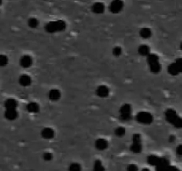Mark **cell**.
Returning <instances> with one entry per match:
<instances>
[{
    "mask_svg": "<svg viewBox=\"0 0 182 171\" xmlns=\"http://www.w3.org/2000/svg\"><path fill=\"white\" fill-rule=\"evenodd\" d=\"M165 119L176 128H182V118H180L174 110L168 109L165 112Z\"/></svg>",
    "mask_w": 182,
    "mask_h": 171,
    "instance_id": "6da1fadb",
    "label": "cell"
},
{
    "mask_svg": "<svg viewBox=\"0 0 182 171\" xmlns=\"http://www.w3.org/2000/svg\"><path fill=\"white\" fill-rule=\"evenodd\" d=\"M66 22L62 20H58V21H50L45 25V30L48 33H55V32H60L63 31L66 28Z\"/></svg>",
    "mask_w": 182,
    "mask_h": 171,
    "instance_id": "7a4b0ae2",
    "label": "cell"
},
{
    "mask_svg": "<svg viewBox=\"0 0 182 171\" xmlns=\"http://www.w3.org/2000/svg\"><path fill=\"white\" fill-rule=\"evenodd\" d=\"M149 69L153 73H159L161 71V64L159 63V57L154 54H150L147 56Z\"/></svg>",
    "mask_w": 182,
    "mask_h": 171,
    "instance_id": "3957f363",
    "label": "cell"
},
{
    "mask_svg": "<svg viewBox=\"0 0 182 171\" xmlns=\"http://www.w3.org/2000/svg\"><path fill=\"white\" fill-rule=\"evenodd\" d=\"M120 120L123 121H129L132 120V106L128 103L123 104L120 108Z\"/></svg>",
    "mask_w": 182,
    "mask_h": 171,
    "instance_id": "277c9868",
    "label": "cell"
},
{
    "mask_svg": "<svg viewBox=\"0 0 182 171\" xmlns=\"http://www.w3.org/2000/svg\"><path fill=\"white\" fill-rule=\"evenodd\" d=\"M135 119H136L137 122H139L140 124H145V125L151 124L153 122V120H154L152 114L147 112H139L136 115Z\"/></svg>",
    "mask_w": 182,
    "mask_h": 171,
    "instance_id": "5b68a950",
    "label": "cell"
},
{
    "mask_svg": "<svg viewBox=\"0 0 182 171\" xmlns=\"http://www.w3.org/2000/svg\"><path fill=\"white\" fill-rule=\"evenodd\" d=\"M133 143L131 145V151L133 153H140L142 149L141 146V137L140 134H134L133 135Z\"/></svg>",
    "mask_w": 182,
    "mask_h": 171,
    "instance_id": "8992f818",
    "label": "cell"
},
{
    "mask_svg": "<svg viewBox=\"0 0 182 171\" xmlns=\"http://www.w3.org/2000/svg\"><path fill=\"white\" fill-rule=\"evenodd\" d=\"M124 8V2L121 0H115L109 5V11L112 14H118Z\"/></svg>",
    "mask_w": 182,
    "mask_h": 171,
    "instance_id": "52a82bcc",
    "label": "cell"
},
{
    "mask_svg": "<svg viewBox=\"0 0 182 171\" xmlns=\"http://www.w3.org/2000/svg\"><path fill=\"white\" fill-rule=\"evenodd\" d=\"M96 94H97L98 96L101 97V98L108 97L109 95V88L107 86H99L96 89Z\"/></svg>",
    "mask_w": 182,
    "mask_h": 171,
    "instance_id": "ba28073f",
    "label": "cell"
},
{
    "mask_svg": "<svg viewBox=\"0 0 182 171\" xmlns=\"http://www.w3.org/2000/svg\"><path fill=\"white\" fill-rule=\"evenodd\" d=\"M41 135H42L43 138L44 139H47V140H50V139H53L55 135V132L53 128H44L42 130L41 132Z\"/></svg>",
    "mask_w": 182,
    "mask_h": 171,
    "instance_id": "9c48e42d",
    "label": "cell"
},
{
    "mask_svg": "<svg viewBox=\"0 0 182 171\" xmlns=\"http://www.w3.org/2000/svg\"><path fill=\"white\" fill-rule=\"evenodd\" d=\"M32 63H33L32 58L29 55H23L21 58V61H20V64L23 68H29L32 65Z\"/></svg>",
    "mask_w": 182,
    "mask_h": 171,
    "instance_id": "30bf717a",
    "label": "cell"
},
{
    "mask_svg": "<svg viewBox=\"0 0 182 171\" xmlns=\"http://www.w3.org/2000/svg\"><path fill=\"white\" fill-rule=\"evenodd\" d=\"M26 109H27V111H28V112H30V113H36V112H39L40 107H39V104L37 103L30 102V103H28V104H27Z\"/></svg>",
    "mask_w": 182,
    "mask_h": 171,
    "instance_id": "8fae6325",
    "label": "cell"
},
{
    "mask_svg": "<svg viewBox=\"0 0 182 171\" xmlns=\"http://www.w3.org/2000/svg\"><path fill=\"white\" fill-rule=\"evenodd\" d=\"M18 106V103L15 99L13 98H9L5 102V107L6 110H16Z\"/></svg>",
    "mask_w": 182,
    "mask_h": 171,
    "instance_id": "7c38bea8",
    "label": "cell"
},
{
    "mask_svg": "<svg viewBox=\"0 0 182 171\" xmlns=\"http://www.w3.org/2000/svg\"><path fill=\"white\" fill-rule=\"evenodd\" d=\"M91 9H92V12H93L94 14H100L104 12L105 7H104V5H103L102 3H100V2H96V3H94V4L92 5Z\"/></svg>",
    "mask_w": 182,
    "mask_h": 171,
    "instance_id": "4fadbf2b",
    "label": "cell"
},
{
    "mask_svg": "<svg viewBox=\"0 0 182 171\" xmlns=\"http://www.w3.org/2000/svg\"><path fill=\"white\" fill-rule=\"evenodd\" d=\"M108 142L107 140L103 139V138H99L98 140L95 141V147L96 149L99 150V151H104L108 148Z\"/></svg>",
    "mask_w": 182,
    "mask_h": 171,
    "instance_id": "5bb4252c",
    "label": "cell"
},
{
    "mask_svg": "<svg viewBox=\"0 0 182 171\" xmlns=\"http://www.w3.org/2000/svg\"><path fill=\"white\" fill-rule=\"evenodd\" d=\"M5 117L8 121H14L18 118L17 110H6L5 112Z\"/></svg>",
    "mask_w": 182,
    "mask_h": 171,
    "instance_id": "9a60e30c",
    "label": "cell"
},
{
    "mask_svg": "<svg viewBox=\"0 0 182 171\" xmlns=\"http://www.w3.org/2000/svg\"><path fill=\"white\" fill-rule=\"evenodd\" d=\"M19 83L22 86H28L31 84V78L27 74H23L19 78Z\"/></svg>",
    "mask_w": 182,
    "mask_h": 171,
    "instance_id": "2e32d148",
    "label": "cell"
},
{
    "mask_svg": "<svg viewBox=\"0 0 182 171\" xmlns=\"http://www.w3.org/2000/svg\"><path fill=\"white\" fill-rule=\"evenodd\" d=\"M49 99L51 101H58L61 98V91L59 89H51L48 94Z\"/></svg>",
    "mask_w": 182,
    "mask_h": 171,
    "instance_id": "e0dca14e",
    "label": "cell"
},
{
    "mask_svg": "<svg viewBox=\"0 0 182 171\" xmlns=\"http://www.w3.org/2000/svg\"><path fill=\"white\" fill-rule=\"evenodd\" d=\"M138 53L142 56H147L150 55V48L147 45H141L138 48Z\"/></svg>",
    "mask_w": 182,
    "mask_h": 171,
    "instance_id": "ac0fdd59",
    "label": "cell"
},
{
    "mask_svg": "<svg viewBox=\"0 0 182 171\" xmlns=\"http://www.w3.org/2000/svg\"><path fill=\"white\" fill-rule=\"evenodd\" d=\"M140 35L142 38L144 39H147L152 36V31L149 28H142L140 29Z\"/></svg>",
    "mask_w": 182,
    "mask_h": 171,
    "instance_id": "d6986e66",
    "label": "cell"
},
{
    "mask_svg": "<svg viewBox=\"0 0 182 171\" xmlns=\"http://www.w3.org/2000/svg\"><path fill=\"white\" fill-rule=\"evenodd\" d=\"M168 73L171 76H177L179 73H180V71L177 67V65L175 64V63L173 64H171L168 66Z\"/></svg>",
    "mask_w": 182,
    "mask_h": 171,
    "instance_id": "ffe728a7",
    "label": "cell"
},
{
    "mask_svg": "<svg viewBox=\"0 0 182 171\" xmlns=\"http://www.w3.org/2000/svg\"><path fill=\"white\" fill-rule=\"evenodd\" d=\"M147 161L148 163L152 166H156L159 164V161H160V158H158L157 156H154V155H150V156L147 158Z\"/></svg>",
    "mask_w": 182,
    "mask_h": 171,
    "instance_id": "44dd1931",
    "label": "cell"
},
{
    "mask_svg": "<svg viewBox=\"0 0 182 171\" xmlns=\"http://www.w3.org/2000/svg\"><path fill=\"white\" fill-rule=\"evenodd\" d=\"M93 171H105V168L100 160H95L94 166H93Z\"/></svg>",
    "mask_w": 182,
    "mask_h": 171,
    "instance_id": "7402d4cb",
    "label": "cell"
},
{
    "mask_svg": "<svg viewBox=\"0 0 182 171\" xmlns=\"http://www.w3.org/2000/svg\"><path fill=\"white\" fill-rule=\"evenodd\" d=\"M38 24H39V21H38V20H37L36 18L32 17V18H29V19H28V25L30 28H36L38 26Z\"/></svg>",
    "mask_w": 182,
    "mask_h": 171,
    "instance_id": "603a6c76",
    "label": "cell"
},
{
    "mask_svg": "<svg viewBox=\"0 0 182 171\" xmlns=\"http://www.w3.org/2000/svg\"><path fill=\"white\" fill-rule=\"evenodd\" d=\"M125 128H124V127H118V128H116V130H115V134L118 137H123L124 135H125Z\"/></svg>",
    "mask_w": 182,
    "mask_h": 171,
    "instance_id": "cb8c5ba5",
    "label": "cell"
},
{
    "mask_svg": "<svg viewBox=\"0 0 182 171\" xmlns=\"http://www.w3.org/2000/svg\"><path fill=\"white\" fill-rule=\"evenodd\" d=\"M8 64V58L5 55H0V67H5Z\"/></svg>",
    "mask_w": 182,
    "mask_h": 171,
    "instance_id": "d4e9b609",
    "label": "cell"
},
{
    "mask_svg": "<svg viewBox=\"0 0 182 171\" xmlns=\"http://www.w3.org/2000/svg\"><path fill=\"white\" fill-rule=\"evenodd\" d=\"M157 171H180L177 168L175 167H171V166H166V167H163V168H159L157 169Z\"/></svg>",
    "mask_w": 182,
    "mask_h": 171,
    "instance_id": "484cf974",
    "label": "cell"
},
{
    "mask_svg": "<svg viewBox=\"0 0 182 171\" xmlns=\"http://www.w3.org/2000/svg\"><path fill=\"white\" fill-rule=\"evenodd\" d=\"M69 171H81V166L78 163H72L69 168Z\"/></svg>",
    "mask_w": 182,
    "mask_h": 171,
    "instance_id": "4316f807",
    "label": "cell"
},
{
    "mask_svg": "<svg viewBox=\"0 0 182 171\" xmlns=\"http://www.w3.org/2000/svg\"><path fill=\"white\" fill-rule=\"evenodd\" d=\"M113 55L116 57L120 56V55H122V48H121L120 46H116V47H114V48H113Z\"/></svg>",
    "mask_w": 182,
    "mask_h": 171,
    "instance_id": "83f0119b",
    "label": "cell"
},
{
    "mask_svg": "<svg viewBox=\"0 0 182 171\" xmlns=\"http://www.w3.org/2000/svg\"><path fill=\"white\" fill-rule=\"evenodd\" d=\"M175 64L177 65V67H178V69H179L180 72H181L182 73V58L181 57H180V58H178V59L176 60Z\"/></svg>",
    "mask_w": 182,
    "mask_h": 171,
    "instance_id": "f1b7e54d",
    "label": "cell"
},
{
    "mask_svg": "<svg viewBox=\"0 0 182 171\" xmlns=\"http://www.w3.org/2000/svg\"><path fill=\"white\" fill-rule=\"evenodd\" d=\"M43 158L45 161H50L53 159V154L51 152H44V155H43Z\"/></svg>",
    "mask_w": 182,
    "mask_h": 171,
    "instance_id": "f546056e",
    "label": "cell"
},
{
    "mask_svg": "<svg viewBox=\"0 0 182 171\" xmlns=\"http://www.w3.org/2000/svg\"><path fill=\"white\" fill-rule=\"evenodd\" d=\"M127 171H138V167L135 164H130L127 167Z\"/></svg>",
    "mask_w": 182,
    "mask_h": 171,
    "instance_id": "4dcf8cb0",
    "label": "cell"
},
{
    "mask_svg": "<svg viewBox=\"0 0 182 171\" xmlns=\"http://www.w3.org/2000/svg\"><path fill=\"white\" fill-rule=\"evenodd\" d=\"M176 152L179 156H182V144H180L176 148Z\"/></svg>",
    "mask_w": 182,
    "mask_h": 171,
    "instance_id": "1f68e13d",
    "label": "cell"
},
{
    "mask_svg": "<svg viewBox=\"0 0 182 171\" xmlns=\"http://www.w3.org/2000/svg\"><path fill=\"white\" fill-rule=\"evenodd\" d=\"M175 141V136L174 135H170V137H169V142H172Z\"/></svg>",
    "mask_w": 182,
    "mask_h": 171,
    "instance_id": "d6a6232c",
    "label": "cell"
},
{
    "mask_svg": "<svg viewBox=\"0 0 182 171\" xmlns=\"http://www.w3.org/2000/svg\"><path fill=\"white\" fill-rule=\"evenodd\" d=\"M142 171H149V169H143Z\"/></svg>",
    "mask_w": 182,
    "mask_h": 171,
    "instance_id": "836d02e7",
    "label": "cell"
},
{
    "mask_svg": "<svg viewBox=\"0 0 182 171\" xmlns=\"http://www.w3.org/2000/svg\"><path fill=\"white\" fill-rule=\"evenodd\" d=\"M180 49H181V50H182V42H181V43H180Z\"/></svg>",
    "mask_w": 182,
    "mask_h": 171,
    "instance_id": "e575fe53",
    "label": "cell"
},
{
    "mask_svg": "<svg viewBox=\"0 0 182 171\" xmlns=\"http://www.w3.org/2000/svg\"><path fill=\"white\" fill-rule=\"evenodd\" d=\"M1 4H2V2H1V1H0V6H1Z\"/></svg>",
    "mask_w": 182,
    "mask_h": 171,
    "instance_id": "d590c367",
    "label": "cell"
}]
</instances>
